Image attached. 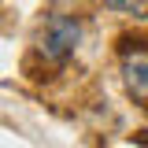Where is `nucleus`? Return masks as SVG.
Here are the masks:
<instances>
[{"mask_svg": "<svg viewBox=\"0 0 148 148\" xmlns=\"http://www.w3.org/2000/svg\"><path fill=\"white\" fill-rule=\"evenodd\" d=\"M78 41H82V18L78 15H52L45 22V30L37 37V56L45 59V63H67L78 48Z\"/></svg>", "mask_w": 148, "mask_h": 148, "instance_id": "f257e3e1", "label": "nucleus"}, {"mask_svg": "<svg viewBox=\"0 0 148 148\" xmlns=\"http://www.w3.org/2000/svg\"><path fill=\"white\" fill-rule=\"evenodd\" d=\"M122 82H126V92L133 100L148 104V52L145 48L122 52Z\"/></svg>", "mask_w": 148, "mask_h": 148, "instance_id": "f03ea898", "label": "nucleus"}, {"mask_svg": "<svg viewBox=\"0 0 148 148\" xmlns=\"http://www.w3.org/2000/svg\"><path fill=\"white\" fill-rule=\"evenodd\" d=\"M111 11H119V15H133V18H141L148 15V0H104Z\"/></svg>", "mask_w": 148, "mask_h": 148, "instance_id": "7ed1b4c3", "label": "nucleus"}]
</instances>
